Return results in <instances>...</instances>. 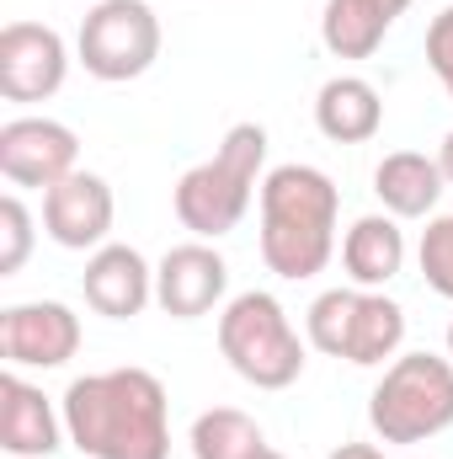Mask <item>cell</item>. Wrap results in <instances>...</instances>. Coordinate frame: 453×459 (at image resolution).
Returning a JSON list of instances; mask_svg holds the SVG:
<instances>
[{
  "label": "cell",
  "instance_id": "cell-1",
  "mask_svg": "<svg viewBox=\"0 0 453 459\" xmlns=\"http://www.w3.org/2000/svg\"><path fill=\"white\" fill-rule=\"evenodd\" d=\"M64 433L91 459H166V385L150 368L86 374L64 390Z\"/></svg>",
  "mask_w": 453,
  "mask_h": 459
},
{
  "label": "cell",
  "instance_id": "cell-2",
  "mask_svg": "<svg viewBox=\"0 0 453 459\" xmlns=\"http://www.w3.org/2000/svg\"><path fill=\"white\" fill-rule=\"evenodd\" d=\"M337 209L341 193L321 166H278L261 177V262L299 283L326 273L337 251Z\"/></svg>",
  "mask_w": 453,
  "mask_h": 459
},
{
  "label": "cell",
  "instance_id": "cell-3",
  "mask_svg": "<svg viewBox=\"0 0 453 459\" xmlns=\"http://www.w3.org/2000/svg\"><path fill=\"white\" fill-rule=\"evenodd\" d=\"M261 166H267V128L261 123H235L225 134V144L214 150V160L192 166L176 193H171V209L176 220L203 235V240H219L245 220L251 209V193L261 182Z\"/></svg>",
  "mask_w": 453,
  "mask_h": 459
},
{
  "label": "cell",
  "instance_id": "cell-4",
  "mask_svg": "<svg viewBox=\"0 0 453 459\" xmlns=\"http://www.w3.org/2000/svg\"><path fill=\"white\" fill-rule=\"evenodd\" d=\"M368 422L384 444H427L453 428V363L438 352H406L368 395Z\"/></svg>",
  "mask_w": 453,
  "mask_h": 459
},
{
  "label": "cell",
  "instance_id": "cell-5",
  "mask_svg": "<svg viewBox=\"0 0 453 459\" xmlns=\"http://www.w3.org/2000/svg\"><path fill=\"white\" fill-rule=\"evenodd\" d=\"M219 352L229 368L256 385V390H288L304 374V342L288 321V310L267 294V289H245L235 294L219 316Z\"/></svg>",
  "mask_w": 453,
  "mask_h": 459
},
{
  "label": "cell",
  "instance_id": "cell-6",
  "mask_svg": "<svg viewBox=\"0 0 453 459\" xmlns=\"http://www.w3.org/2000/svg\"><path fill=\"white\" fill-rule=\"evenodd\" d=\"M310 342L331 358H346L357 368H373L395 358L406 342V310L373 289H326L304 316Z\"/></svg>",
  "mask_w": 453,
  "mask_h": 459
},
{
  "label": "cell",
  "instance_id": "cell-7",
  "mask_svg": "<svg viewBox=\"0 0 453 459\" xmlns=\"http://www.w3.org/2000/svg\"><path fill=\"white\" fill-rule=\"evenodd\" d=\"M160 59V22L144 0H102L81 22V65L97 81H139Z\"/></svg>",
  "mask_w": 453,
  "mask_h": 459
},
{
  "label": "cell",
  "instance_id": "cell-8",
  "mask_svg": "<svg viewBox=\"0 0 453 459\" xmlns=\"http://www.w3.org/2000/svg\"><path fill=\"white\" fill-rule=\"evenodd\" d=\"M70 54L64 38L43 22H11L0 32V97L5 102H43L64 86Z\"/></svg>",
  "mask_w": 453,
  "mask_h": 459
},
{
  "label": "cell",
  "instance_id": "cell-9",
  "mask_svg": "<svg viewBox=\"0 0 453 459\" xmlns=\"http://www.w3.org/2000/svg\"><path fill=\"white\" fill-rule=\"evenodd\" d=\"M75 134L54 117H11L0 128V177L11 187H54L75 171Z\"/></svg>",
  "mask_w": 453,
  "mask_h": 459
},
{
  "label": "cell",
  "instance_id": "cell-10",
  "mask_svg": "<svg viewBox=\"0 0 453 459\" xmlns=\"http://www.w3.org/2000/svg\"><path fill=\"white\" fill-rule=\"evenodd\" d=\"M0 352L16 368H64L81 352V321L59 299L11 305L0 316Z\"/></svg>",
  "mask_w": 453,
  "mask_h": 459
},
{
  "label": "cell",
  "instance_id": "cell-11",
  "mask_svg": "<svg viewBox=\"0 0 453 459\" xmlns=\"http://www.w3.org/2000/svg\"><path fill=\"white\" fill-rule=\"evenodd\" d=\"M229 289V267L225 256L203 240H187V246H171L155 267V305L171 316V321H198L209 316Z\"/></svg>",
  "mask_w": 453,
  "mask_h": 459
},
{
  "label": "cell",
  "instance_id": "cell-12",
  "mask_svg": "<svg viewBox=\"0 0 453 459\" xmlns=\"http://www.w3.org/2000/svg\"><path fill=\"white\" fill-rule=\"evenodd\" d=\"M43 230L64 251L102 246L107 230H113V187L97 171H70L64 182H54L43 193Z\"/></svg>",
  "mask_w": 453,
  "mask_h": 459
},
{
  "label": "cell",
  "instance_id": "cell-13",
  "mask_svg": "<svg viewBox=\"0 0 453 459\" xmlns=\"http://www.w3.org/2000/svg\"><path fill=\"white\" fill-rule=\"evenodd\" d=\"M86 305L107 321H133L155 299V273L133 246H97V256L81 273Z\"/></svg>",
  "mask_w": 453,
  "mask_h": 459
},
{
  "label": "cell",
  "instance_id": "cell-14",
  "mask_svg": "<svg viewBox=\"0 0 453 459\" xmlns=\"http://www.w3.org/2000/svg\"><path fill=\"white\" fill-rule=\"evenodd\" d=\"M0 449L11 459H48L59 449V417L48 395L16 374L0 379Z\"/></svg>",
  "mask_w": 453,
  "mask_h": 459
},
{
  "label": "cell",
  "instance_id": "cell-15",
  "mask_svg": "<svg viewBox=\"0 0 453 459\" xmlns=\"http://www.w3.org/2000/svg\"><path fill=\"white\" fill-rule=\"evenodd\" d=\"M443 187H449V182H443V166L427 160L422 150H395V155H384L379 171H373V193H379L384 214H395V220H422V214H432L438 198H443Z\"/></svg>",
  "mask_w": 453,
  "mask_h": 459
},
{
  "label": "cell",
  "instance_id": "cell-16",
  "mask_svg": "<svg viewBox=\"0 0 453 459\" xmlns=\"http://www.w3.org/2000/svg\"><path fill=\"white\" fill-rule=\"evenodd\" d=\"M341 267L357 289H384L400 267H406V235L395 225V214H368L346 230L341 240Z\"/></svg>",
  "mask_w": 453,
  "mask_h": 459
},
{
  "label": "cell",
  "instance_id": "cell-17",
  "mask_svg": "<svg viewBox=\"0 0 453 459\" xmlns=\"http://www.w3.org/2000/svg\"><path fill=\"white\" fill-rule=\"evenodd\" d=\"M315 123L337 144H363V139H373L384 128V102L363 75H337L315 97Z\"/></svg>",
  "mask_w": 453,
  "mask_h": 459
},
{
  "label": "cell",
  "instance_id": "cell-18",
  "mask_svg": "<svg viewBox=\"0 0 453 459\" xmlns=\"http://www.w3.org/2000/svg\"><path fill=\"white\" fill-rule=\"evenodd\" d=\"M389 11H379L373 0H326V16H321V38L337 59H368L384 32H389Z\"/></svg>",
  "mask_w": 453,
  "mask_h": 459
},
{
  "label": "cell",
  "instance_id": "cell-19",
  "mask_svg": "<svg viewBox=\"0 0 453 459\" xmlns=\"http://www.w3.org/2000/svg\"><path fill=\"white\" fill-rule=\"evenodd\" d=\"M192 459H261L267 455V438H261V428L245 417V411H235V406H214V411H203L198 422H192Z\"/></svg>",
  "mask_w": 453,
  "mask_h": 459
},
{
  "label": "cell",
  "instance_id": "cell-20",
  "mask_svg": "<svg viewBox=\"0 0 453 459\" xmlns=\"http://www.w3.org/2000/svg\"><path fill=\"white\" fill-rule=\"evenodd\" d=\"M416 256H422V278H427V289L443 294V299H453V214H443V220L427 225Z\"/></svg>",
  "mask_w": 453,
  "mask_h": 459
},
{
  "label": "cell",
  "instance_id": "cell-21",
  "mask_svg": "<svg viewBox=\"0 0 453 459\" xmlns=\"http://www.w3.org/2000/svg\"><path fill=\"white\" fill-rule=\"evenodd\" d=\"M27 251H32V214H27V204L21 198H0V278L21 273Z\"/></svg>",
  "mask_w": 453,
  "mask_h": 459
},
{
  "label": "cell",
  "instance_id": "cell-22",
  "mask_svg": "<svg viewBox=\"0 0 453 459\" xmlns=\"http://www.w3.org/2000/svg\"><path fill=\"white\" fill-rule=\"evenodd\" d=\"M427 65H432V75L443 81V91L453 97V5L438 11L432 27H427Z\"/></svg>",
  "mask_w": 453,
  "mask_h": 459
},
{
  "label": "cell",
  "instance_id": "cell-23",
  "mask_svg": "<svg viewBox=\"0 0 453 459\" xmlns=\"http://www.w3.org/2000/svg\"><path fill=\"white\" fill-rule=\"evenodd\" d=\"M331 459H384V449H373V444H341Z\"/></svg>",
  "mask_w": 453,
  "mask_h": 459
},
{
  "label": "cell",
  "instance_id": "cell-24",
  "mask_svg": "<svg viewBox=\"0 0 453 459\" xmlns=\"http://www.w3.org/2000/svg\"><path fill=\"white\" fill-rule=\"evenodd\" d=\"M438 166H443V182L453 187V134L443 139V150H438Z\"/></svg>",
  "mask_w": 453,
  "mask_h": 459
},
{
  "label": "cell",
  "instance_id": "cell-25",
  "mask_svg": "<svg viewBox=\"0 0 453 459\" xmlns=\"http://www.w3.org/2000/svg\"><path fill=\"white\" fill-rule=\"evenodd\" d=\"M373 5H379V11H389V16H400V11H406L411 0H373Z\"/></svg>",
  "mask_w": 453,
  "mask_h": 459
},
{
  "label": "cell",
  "instance_id": "cell-26",
  "mask_svg": "<svg viewBox=\"0 0 453 459\" xmlns=\"http://www.w3.org/2000/svg\"><path fill=\"white\" fill-rule=\"evenodd\" d=\"M261 459H283V455H278V449H267V455H261Z\"/></svg>",
  "mask_w": 453,
  "mask_h": 459
},
{
  "label": "cell",
  "instance_id": "cell-27",
  "mask_svg": "<svg viewBox=\"0 0 453 459\" xmlns=\"http://www.w3.org/2000/svg\"><path fill=\"white\" fill-rule=\"evenodd\" d=\"M449 352H453V326H449Z\"/></svg>",
  "mask_w": 453,
  "mask_h": 459
}]
</instances>
